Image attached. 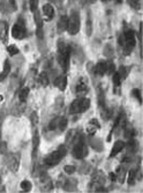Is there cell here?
Instances as JSON below:
<instances>
[{
    "label": "cell",
    "mask_w": 143,
    "mask_h": 193,
    "mask_svg": "<svg viewBox=\"0 0 143 193\" xmlns=\"http://www.w3.org/2000/svg\"><path fill=\"white\" fill-rule=\"evenodd\" d=\"M70 53L72 48L67 43H65L62 39L58 42V62L64 71H68L69 68Z\"/></svg>",
    "instance_id": "1"
},
{
    "label": "cell",
    "mask_w": 143,
    "mask_h": 193,
    "mask_svg": "<svg viewBox=\"0 0 143 193\" xmlns=\"http://www.w3.org/2000/svg\"><path fill=\"white\" fill-rule=\"evenodd\" d=\"M135 44H136V39H135V33L133 30H125L119 37V45L123 46V53L126 56L132 53Z\"/></svg>",
    "instance_id": "2"
},
{
    "label": "cell",
    "mask_w": 143,
    "mask_h": 193,
    "mask_svg": "<svg viewBox=\"0 0 143 193\" xmlns=\"http://www.w3.org/2000/svg\"><path fill=\"white\" fill-rule=\"evenodd\" d=\"M73 148H72V154L75 159L78 160H82L84 157L88 156V147H87L84 139L82 136H78L74 140V142L72 144Z\"/></svg>",
    "instance_id": "3"
},
{
    "label": "cell",
    "mask_w": 143,
    "mask_h": 193,
    "mask_svg": "<svg viewBox=\"0 0 143 193\" xmlns=\"http://www.w3.org/2000/svg\"><path fill=\"white\" fill-rule=\"evenodd\" d=\"M66 154H67V148H66V146H60L57 150H54V152L50 153L49 155H46L44 157V160H43V163L46 167L57 165L66 156Z\"/></svg>",
    "instance_id": "4"
},
{
    "label": "cell",
    "mask_w": 143,
    "mask_h": 193,
    "mask_svg": "<svg viewBox=\"0 0 143 193\" xmlns=\"http://www.w3.org/2000/svg\"><path fill=\"white\" fill-rule=\"evenodd\" d=\"M81 28V17L80 13L76 9H73L70 12L68 20H67V31L69 35H76Z\"/></svg>",
    "instance_id": "5"
},
{
    "label": "cell",
    "mask_w": 143,
    "mask_h": 193,
    "mask_svg": "<svg viewBox=\"0 0 143 193\" xmlns=\"http://www.w3.org/2000/svg\"><path fill=\"white\" fill-rule=\"evenodd\" d=\"M90 108V99L87 97H80V99H74L69 107V112L73 115L83 113Z\"/></svg>",
    "instance_id": "6"
},
{
    "label": "cell",
    "mask_w": 143,
    "mask_h": 193,
    "mask_svg": "<svg viewBox=\"0 0 143 193\" xmlns=\"http://www.w3.org/2000/svg\"><path fill=\"white\" fill-rule=\"evenodd\" d=\"M12 36L15 39H23L27 36V27H25V20L22 17H19L16 23L12 28Z\"/></svg>",
    "instance_id": "7"
},
{
    "label": "cell",
    "mask_w": 143,
    "mask_h": 193,
    "mask_svg": "<svg viewBox=\"0 0 143 193\" xmlns=\"http://www.w3.org/2000/svg\"><path fill=\"white\" fill-rule=\"evenodd\" d=\"M68 125V122L65 117H56L53 120H51V123L47 125L49 131H58L64 132Z\"/></svg>",
    "instance_id": "8"
},
{
    "label": "cell",
    "mask_w": 143,
    "mask_h": 193,
    "mask_svg": "<svg viewBox=\"0 0 143 193\" xmlns=\"http://www.w3.org/2000/svg\"><path fill=\"white\" fill-rule=\"evenodd\" d=\"M6 164L7 168L12 172H17V170L20 168V155L17 153H11L6 156Z\"/></svg>",
    "instance_id": "9"
},
{
    "label": "cell",
    "mask_w": 143,
    "mask_h": 193,
    "mask_svg": "<svg viewBox=\"0 0 143 193\" xmlns=\"http://www.w3.org/2000/svg\"><path fill=\"white\" fill-rule=\"evenodd\" d=\"M39 185H41L42 190H43L44 192H50V191H52V189H53L52 179H51L45 172H43L41 176H39Z\"/></svg>",
    "instance_id": "10"
},
{
    "label": "cell",
    "mask_w": 143,
    "mask_h": 193,
    "mask_svg": "<svg viewBox=\"0 0 143 193\" xmlns=\"http://www.w3.org/2000/svg\"><path fill=\"white\" fill-rule=\"evenodd\" d=\"M34 19H35V23H36V34L37 37L39 39H43L44 37V29H43V19H42L41 14L38 11L34 12Z\"/></svg>",
    "instance_id": "11"
},
{
    "label": "cell",
    "mask_w": 143,
    "mask_h": 193,
    "mask_svg": "<svg viewBox=\"0 0 143 193\" xmlns=\"http://www.w3.org/2000/svg\"><path fill=\"white\" fill-rule=\"evenodd\" d=\"M75 91L78 95H86L88 91H89V86L87 83V79L81 78L76 83V87H75Z\"/></svg>",
    "instance_id": "12"
},
{
    "label": "cell",
    "mask_w": 143,
    "mask_h": 193,
    "mask_svg": "<svg viewBox=\"0 0 143 193\" xmlns=\"http://www.w3.org/2000/svg\"><path fill=\"white\" fill-rule=\"evenodd\" d=\"M8 23L6 21H0V39L2 43H7L8 42Z\"/></svg>",
    "instance_id": "13"
},
{
    "label": "cell",
    "mask_w": 143,
    "mask_h": 193,
    "mask_svg": "<svg viewBox=\"0 0 143 193\" xmlns=\"http://www.w3.org/2000/svg\"><path fill=\"white\" fill-rule=\"evenodd\" d=\"M99 128H101V124L98 123V120L91 119L89 122V124H88V126H87V134H89V136H95L96 132L98 131Z\"/></svg>",
    "instance_id": "14"
},
{
    "label": "cell",
    "mask_w": 143,
    "mask_h": 193,
    "mask_svg": "<svg viewBox=\"0 0 143 193\" xmlns=\"http://www.w3.org/2000/svg\"><path fill=\"white\" fill-rule=\"evenodd\" d=\"M126 144L123 142V140H118V141H115L114 145H113V147H112V150H111V154H110V157H113L115 155H118L119 153L123 150V148H125Z\"/></svg>",
    "instance_id": "15"
},
{
    "label": "cell",
    "mask_w": 143,
    "mask_h": 193,
    "mask_svg": "<svg viewBox=\"0 0 143 193\" xmlns=\"http://www.w3.org/2000/svg\"><path fill=\"white\" fill-rule=\"evenodd\" d=\"M67 82H68L67 76L64 74V75H60V76H58V78L56 79V81H54V86L57 87L58 89H60L61 91H64L66 89V87H67Z\"/></svg>",
    "instance_id": "16"
},
{
    "label": "cell",
    "mask_w": 143,
    "mask_h": 193,
    "mask_svg": "<svg viewBox=\"0 0 143 193\" xmlns=\"http://www.w3.org/2000/svg\"><path fill=\"white\" fill-rule=\"evenodd\" d=\"M95 73L103 76L107 73V62H98L95 66Z\"/></svg>",
    "instance_id": "17"
},
{
    "label": "cell",
    "mask_w": 143,
    "mask_h": 193,
    "mask_svg": "<svg viewBox=\"0 0 143 193\" xmlns=\"http://www.w3.org/2000/svg\"><path fill=\"white\" fill-rule=\"evenodd\" d=\"M43 13H44V15L46 16V20L51 21L54 16L53 6H52L51 4H45L44 6H43Z\"/></svg>",
    "instance_id": "18"
},
{
    "label": "cell",
    "mask_w": 143,
    "mask_h": 193,
    "mask_svg": "<svg viewBox=\"0 0 143 193\" xmlns=\"http://www.w3.org/2000/svg\"><path fill=\"white\" fill-rule=\"evenodd\" d=\"M126 164H128V163H123V165L119 167V168L117 169V171H115L117 179H118L119 183H121V184L125 182V178H126Z\"/></svg>",
    "instance_id": "19"
},
{
    "label": "cell",
    "mask_w": 143,
    "mask_h": 193,
    "mask_svg": "<svg viewBox=\"0 0 143 193\" xmlns=\"http://www.w3.org/2000/svg\"><path fill=\"white\" fill-rule=\"evenodd\" d=\"M67 20H68V17L66 16V15H62L59 21H58V25H57V30L59 34H62L64 31L67 30Z\"/></svg>",
    "instance_id": "20"
},
{
    "label": "cell",
    "mask_w": 143,
    "mask_h": 193,
    "mask_svg": "<svg viewBox=\"0 0 143 193\" xmlns=\"http://www.w3.org/2000/svg\"><path fill=\"white\" fill-rule=\"evenodd\" d=\"M9 72H11V64L6 59L4 62V68H2V72L0 73V81H4L5 79L8 76Z\"/></svg>",
    "instance_id": "21"
},
{
    "label": "cell",
    "mask_w": 143,
    "mask_h": 193,
    "mask_svg": "<svg viewBox=\"0 0 143 193\" xmlns=\"http://www.w3.org/2000/svg\"><path fill=\"white\" fill-rule=\"evenodd\" d=\"M38 146H39V136H38V132L35 131L33 136V156H36V153L38 150Z\"/></svg>",
    "instance_id": "22"
},
{
    "label": "cell",
    "mask_w": 143,
    "mask_h": 193,
    "mask_svg": "<svg viewBox=\"0 0 143 193\" xmlns=\"http://www.w3.org/2000/svg\"><path fill=\"white\" fill-rule=\"evenodd\" d=\"M117 73H118L119 78L121 80V82H123V80H126V78L128 76V74H129V68L126 67V66H120L119 71H117Z\"/></svg>",
    "instance_id": "23"
},
{
    "label": "cell",
    "mask_w": 143,
    "mask_h": 193,
    "mask_svg": "<svg viewBox=\"0 0 143 193\" xmlns=\"http://www.w3.org/2000/svg\"><path fill=\"white\" fill-rule=\"evenodd\" d=\"M76 136H78V133H76L75 130H72V131L68 132V134L66 136V146H67V147H68V146H72V144L74 142V140H75Z\"/></svg>",
    "instance_id": "24"
},
{
    "label": "cell",
    "mask_w": 143,
    "mask_h": 193,
    "mask_svg": "<svg viewBox=\"0 0 143 193\" xmlns=\"http://www.w3.org/2000/svg\"><path fill=\"white\" fill-rule=\"evenodd\" d=\"M136 175H137V170L136 169H132L128 172V178H127V182L129 185H134L135 181H136Z\"/></svg>",
    "instance_id": "25"
},
{
    "label": "cell",
    "mask_w": 143,
    "mask_h": 193,
    "mask_svg": "<svg viewBox=\"0 0 143 193\" xmlns=\"http://www.w3.org/2000/svg\"><path fill=\"white\" fill-rule=\"evenodd\" d=\"M38 82L41 83L43 87H47L49 86V76H47V74L43 72V73L39 74V76H38Z\"/></svg>",
    "instance_id": "26"
},
{
    "label": "cell",
    "mask_w": 143,
    "mask_h": 193,
    "mask_svg": "<svg viewBox=\"0 0 143 193\" xmlns=\"http://www.w3.org/2000/svg\"><path fill=\"white\" fill-rule=\"evenodd\" d=\"M28 95H29V88L28 87L22 88V89L19 91V99H20V102H25V99H28Z\"/></svg>",
    "instance_id": "27"
},
{
    "label": "cell",
    "mask_w": 143,
    "mask_h": 193,
    "mask_svg": "<svg viewBox=\"0 0 143 193\" xmlns=\"http://www.w3.org/2000/svg\"><path fill=\"white\" fill-rule=\"evenodd\" d=\"M20 186H21V189H22L23 192H30L31 189H33V184H31V182L27 181V179H25L23 182H21Z\"/></svg>",
    "instance_id": "28"
},
{
    "label": "cell",
    "mask_w": 143,
    "mask_h": 193,
    "mask_svg": "<svg viewBox=\"0 0 143 193\" xmlns=\"http://www.w3.org/2000/svg\"><path fill=\"white\" fill-rule=\"evenodd\" d=\"M0 12L4 13V14H7V13L12 12L9 5L6 2V0H1V1H0Z\"/></svg>",
    "instance_id": "29"
},
{
    "label": "cell",
    "mask_w": 143,
    "mask_h": 193,
    "mask_svg": "<svg viewBox=\"0 0 143 193\" xmlns=\"http://www.w3.org/2000/svg\"><path fill=\"white\" fill-rule=\"evenodd\" d=\"M92 34V20H91V14H88V20H87V35L91 36Z\"/></svg>",
    "instance_id": "30"
},
{
    "label": "cell",
    "mask_w": 143,
    "mask_h": 193,
    "mask_svg": "<svg viewBox=\"0 0 143 193\" xmlns=\"http://www.w3.org/2000/svg\"><path fill=\"white\" fill-rule=\"evenodd\" d=\"M91 144H92V147H94L96 150H99V152H101V150L103 149L102 141H101L99 139H97V138H95V140L94 139L91 140Z\"/></svg>",
    "instance_id": "31"
},
{
    "label": "cell",
    "mask_w": 143,
    "mask_h": 193,
    "mask_svg": "<svg viewBox=\"0 0 143 193\" xmlns=\"http://www.w3.org/2000/svg\"><path fill=\"white\" fill-rule=\"evenodd\" d=\"M7 51H8V53L11 54V56H15V54H17L19 52H20V50L17 49V46L14 45V44H12V45H8V48H7Z\"/></svg>",
    "instance_id": "32"
},
{
    "label": "cell",
    "mask_w": 143,
    "mask_h": 193,
    "mask_svg": "<svg viewBox=\"0 0 143 193\" xmlns=\"http://www.w3.org/2000/svg\"><path fill=\"white\" fill-rule=\"evenodd\" d=\"M128 4L134 9L141 8V0H128Z\"/></svg>",
    "instance_id": "33"
},
{
    "label": "cell",
    "mask_w": 143,
    "mask_h": 193,
    "mask_svg": "<svg viewBox=\"0 0 143 193\" xmlns=\"http://www.w3.org/2000/svg\"><path fill=\"white\" fill-rule=\"evenodd\" d=\"M132 95H133V96H135V97H136V99H137V101H139V102L142 104V95H141V90H140V89H137V88L133 89V90H132Z\"/></svg>",
    "instance_id": "34"
},
{
    "label": "cell",
    "mask_w": 143,
    "mask_h": 193,
    "mask_svg": "<svg viewBox=\"0 0 143 193\" xmlns=\"http://www.w3.org/2000/svg\"><path fill=\"white\" fill-rule=\"evenodd\" d=\"M112 82H113V85H114L115 87H119L120 85H121V80H120V78H119V75H118L117 72L113 73V76H112Z\"/></svg>",
    "instance_id": "35"
},
{
    "label": "cell",
    "mask_w": 143,
    "mask_h": 193,
    "mask_svg": "<svg viewBox=\"0 0 143 193\" xmlns=\"http://www.w3.org/2000/svg\"><path fill=\"white\" fill-rule=\"evenodd\" d=\"M126 127V126H125ZM135 134V131L133 130L132 127H126V130H125V136H126V138H128V139H131V138H133Z\"/></svg>",
    "instance_id": "36"
},
{
    "label": "cell",
    "mask_w": 143,
    "mask_h": 193,
    "mask_svg": "<svg viewBox=\"0 0 143 193\" xmlns=\"http://www.w3.org/2000/svg\"><path fill=\"white\" fill-rule=\"evenodd\" d=\"M29 6H30V9L35 12L37 11V6H38V0H29Z\"/></svg>",
    "instance_id": "37"
},
{
    "label": "cell",
    "mask_w": 143,
    "mask_h": 193,
    "mask_svg": "<svg viewBox=\"0 0 143 193\" xmlns=\"http://www.w3.org/2000/svg\"><path fill=\"white\" fill-rule=\"evenodd\" d=\"M115 71V66L112 62H107V73L109 74H113Z\"/></svg>",
    "instance_id": "38"
},
{
    "label": "cell",
    "mask_w": 143,
    "mask_h": 193,
    "mask_svg": "<svg viewBox=\"0 0 143 193\" xmlns=\"http://www.w3.org/2000/svg\"><path fill=\"white\" fill-rule=\"evenodd\" d=\"M30 120H31V124H33V126H37V124H38V116H37L36 112H33V113H31Z\"/></svg>",
    "instance_id": "39"
},
{
    "label": "cell",
    "mask_w": 143,
    "mask_h": 193,
    "mask_svg": "<svg viewBox=\"0 0 143 193\" xmlns=\"http://www.w3.org/2000/svg\"><path fill=\"white\" fill-rule=\"evenodd\" d=\"M64 170H65L66 173L72 175V173L75 172V167H73V165H66L65 168H64Z\"/></svg>",
    "instance_id": "40"
},
{
    "label": "cell",
    "mask_w": 143,
    "mask_h": 193,
    "mask_svg": "<svg viewBox=\"0 0 143 193\" xmlns=\"http://www.w3.org/2000/svg\"><path fill=\"white\" fill-rule=\"evenodd\" d=\"M8 5H9V7H11V11H12V12L17 11V5L15 0H8Z\"/></svg>",
    "instance_id": "41"
},
{
    "label": "cell",
    "mask_w": 143,
    "mask_h": 193,
    "mask_svg": "<svg viewBox=\"0 0 143 193\" xmlns=\"http://www.w3.org/2000/svg\"><path fill=\"white\" fill-rule=\"evenodd\" d=\"M110 178H111V181H114L115 178H117V176H115V172H110Z\"/></svg>",
    "instance_id": "42"
},
{
    "label": "cell",
    "mask_w": 143,
    "mask_h": 193,
    "mask_svg": "<svg viewBox=\"0 0 143 193\" xmlns=\"http://www.w3.org/2000/svg\"><path fill=\"white\" fill-rule=\"evenodd\" d=\"M87 1H88V2H90V4H92V2H95L96 0H87Z\"/></svg>",
    "instance_id": "43"
},
{
    "label": "cell",
    "mask_w": 143,
    "mask_h": 193,
    "mask_svg": "<svg viewBox=\"0 0 143 193\" xmlns=\"http://www.w3.org/2000/svg\"><path fill=\"white\" fill-rule=\"evenodd\" d=\"M2 99H4V97H2V96H1V95H0V102H1V101H2Z\"/></svg>",
    "instance_id": "44"
},
{
    "label": "cell",
    "mask_w": 143,
    "mask_h": 193,
    "mask_svg": "<svg viewBox=\"0 0 143 193\" xmlns=\"http://www.w3.org/2000/svg\"><path fill=\"white\" fill-rule=\"evenodd\" d=\"M117 2H118V4H120V2H121V0H117Z\"/></svg>",
    "instance_id": "45"
},
{
    "label": "cell",
    "mask_w": 143,
    "mask_h": 193,
    "mask_svg": "<svg viewBox=\"0 0 143 193\" xmlns=\"http://www.w3.org/2000/svg\"><path fill=\"white\" fill-rule=\"evenodd\" d=\"M102 1H104V2H107V1H109V0H102Z\"/></svg>",
    "instance_id": "46"
}]
</instances>
